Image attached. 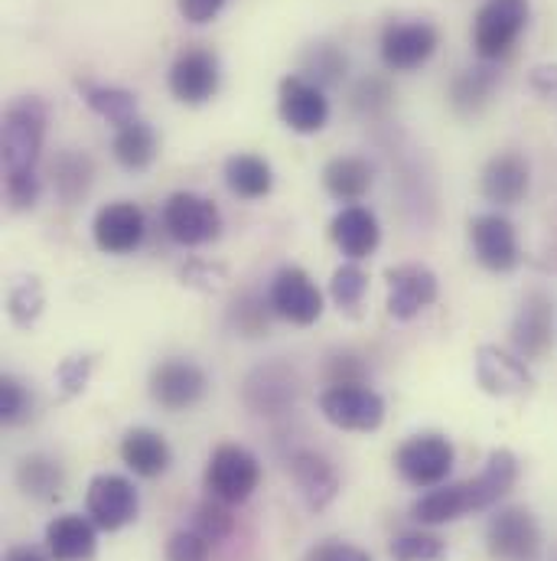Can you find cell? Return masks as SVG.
Masks as SVG:
<instances>
[{
  "label": "cell",
  "mask_w": 557,
  "mask_h": 561,
  "mask_svg": "<svg viewBox=\"0 0 557 561\" xmlns=\"http://www.w3.org/2000/svg\"><path fill=\"white\" fill-rule=\"evenodd\" d=\"M49 125V108L36 95L13 99L3 112L0 147H3V173H36L43 140Z\"/></svg>",
  "instance_id": "cell-1"
},
{
  "label": "cell",
  "mask_w": 557,
  "mask_h": 561,
  "mask_svg": "<svg viewBox=\"0 0 557 561\" xmlns=\"http://www.w3.org/2000/svg\"><path fill=\"white\" fill-rule=\"evenodd\" d=\"M529 0H486L473 20V49L483 62L502 59L529 26Z\"/></svg>",
  "instance_id": "cell-2"
},
{
  "label": "cell",
  "mask_w": 557,
  "mask_h": 561,
  "mask_svg": "<svg viewBox=\"0 0 557 561\" xmlns=\"http://www.w3.org/2000/svg\"><path fill=\"white\" fill-rule=\"evenodd\" d=\"M206 493L229 503V506H239L245 500H252V493L258 490L262 483V463L258 457L242 447V444H222L212 450L209 463H206Z\"/></svg>",
  "instance_id": "cell-3"
},
{
  "label": "cell",
  "mask_w": 557,
  "mask_h": 561,
  "mask_svg": "<svg viewBox=\"0 0 557 561\" xmlns=\"http://www.w3.org/2000/svg\"><path fill=\"white\" fill-rule=\"evenodd\" d=\"M486 546L496 561H538L542 559L538 519L525 506H506L489 519Z\"/></svg>",
  "instance_id": "cell-4"
},
{
  "label": "cell",
  "mask_w": 557,
  "mask_h": 561,
  "mask_svg": "<svg viewBox=\"0 0 557 561\" xmlns=\"http://www.w3.org/2000/svg\"><path fill=\"white\" fill-rule=\"evenodd\" d=\"M395 470L418 490L440 486L453 470V444L437 431L415 434L395 450Z\"/></svg>",
  "instance_id": "cell-5"
},
{
  "label": "cell",
  "mask_w": 557,
  "mask_h": 561,
  "mask_svg": "<svg viewBox=\"0 0 557 561\" xmlns=\"http://www.w3.org/2000/svg\"><path fill=\"white\" fill-rule=\"evenodd\" d=\"M163 229L173 242L196 249L219 236L222 213L212 199L199 193H173L163 206Z\"/></svg>",
  "instance_id": "cell-6"
},
{
  "label": "cell",
  "mask_w": 557,
  "mask_h": 561,
  "mask_svg": "<svg viewBox=\"0 0 557 561\" xmlns=\"http://www.w3.org/2000/svg\"><path fill=\"white\" fill-rule=\"evenodd\" d=\"M320 412L339 431L369 434V431H379L382 421H385V399L375 389L362 386V382H356V386H329L320 396Z\"/></svg>",
  "instance_id": "cell-7"
},
{
  "label": "cell",
  "mask_w": 557,
  "mask_h": 561,
  "mask_svg": "<svg viewBox=\"0 0 557 561\" xmlns=\"http://www.w3.org/2000/svg\"><path fill=\"white\" fill-rule=\"evenodd\" d=\"M85 510H89V519L105 529V533H118L125 526H131L140 513V496L138 486L121 477V473H98L92 477L89 483V493H85Z\"/></svg>",
  "instance_id": "cell-8"
},
{
  "label": "cell",
  "mask_w": 557,
  "mask_h": 561,
  "mask_svg": "<svg viewBox=\"0 0 557 561\" xmlns=\"http://www.w3.org/2000/svg\"><path fill=\"white\" fill-rule=\"evenodd\" d=\"M440 46V33L427 20H398L382 30V62L392 72H415L430 62Z\"/></svg>",
  "instance_id": "cell-9"
},
{
  "label": "cell",
  "mask_w": 557,
  "mask_h": 561,
  "mask_svg": "<svg viewBox=\"0 0 557 561\" xmlns=\"http://www.w3.org/2000/svg\"><path fill=\"white\" fill-rule=\"evenodd\" d=\"M219 82H222V69L212 49H202V46L183 49L170 66V92L183 105L196 108V105L212 102L219 92Z\"/></svg>",
  "instance_id": "cell-10"
},
{
  "label": "cell",
  "mask_w": 557,
  "mask_h": 561,
  "mask_svg": "<svg viewBox=\"0 0 557 561\" xmlns=\"http://www.w3.org/2000/svg\"><path fill=\"white\" fill-rule=\"evenodd\" d=\"M469 242H473V255L486 272L496 275H509L519 268L522 252H519V236L515 226L499 216V213H483L469 222Z\"/></svg>",
  "instance_id": "cell-11"
},
{
  "label": "cell",
  "mask_w": 557,
  "mask_h": 561,
  "mask_svg": "<svg viewBox=\"0 0 557 561\" xmlns=\"http://www.w3.org/2000/svg\"><path fill=\"white\" fill-rule=\"evenodd\" d=\"M209 376L193 359H166L150 373V396L166 412H186L202 402Z\"/></svg>",
  "instance_id": "cell-12"
},
{
  "label": "cell",
  "mask_w": 557,
  "mask_h": 561,
  "mask_svg": "<svg viewBox=\"0 0 557 561\" xmlns=\"http://www.w3.org/2000/svg\"><path fill=\"white\" fill-rule=\"evenodd\" d=\"M278 112L280 122L293 135H316L329 122V102L323 89L303 76H287L280 79L278 89Z\"/></svg>",
  "instance_id": "cell-13"
},
{
  "label": "cell",
  "mask_w": 557,
  "mask_h": 561,
  "mask_svg": "<svg viewBox=\"0 0 557 561\" xmlns=\"http://www.w3.org/2000/svg\"><path fill=\"white\" fill-rule=\"evenodd\" d=\"M271 310L293 327H313L323 313V294L303 268H280L268 294Z\"/></svg>",
  "instance_id": "cell-14"
},
{
  "label": "cell",
  "mask_w": 557,
  "mask_h": 561,
  "mask_svg": "<svg viewBox=\"0 0 557 561\" xmlns=\"http://www.w3.org/2000/svg\"><path fill=\"white\" fill-rule=\"evenodd\" d=\"M143 213L140 206L128 203V199H118V203H108L98 209L95 222H92V236H95V245L105 252V255H131L143 242Z\"/></svg>",
  "instance_id": "cell-15"
},
{
  "label": "cell",
  "mask_w": 557,
  "mask_h": 561,
  "mask_svg": "<svg viewBox=\"0 0 557 561\" xmlns=\"http://www.w3.org/2000/svg\"><path fill=\"white\" fill-rule=\"evenodd\" d=\"M388 280V313L395 320H415L440 294L437 275L423 265H395L385 272Z\"/></svg>",
  "instance_id": "cell-16"
},
{
  "label": "cell",
  "mask_w": 557,
  "mask_h": 561,
  "mask_svg": "<svg viewBox=\"0 0 557 561\" xmlns=\"http://www.w3.org/2000/svg\"><path fill=\"white\" fill-rule=\"evenodd\" d=\"M529 186H532V167L515 150L496 153L483 167L479 190H483L486 203H492V206H515V203H522L529 196Z\"/></svg>",
  "instance_id": "cell-17"
},
{
  "label": "cell",
  "mask_w": 557,
  "mask_h": 561,
  "mask_svg": "<svg viewBox=\"0 0 557 561\" xmlns=\"http://www.w3.org/2000/svg\"><path fill=\"white\" fill-rule=\"evenodd\" d=\"M287 470L293 477L297 493L303 496V503L313 513L326 510L339 496V473H336V467L323 454H316V450H297L287 460Z\"/></svg>",
  "instance_id": "cell-18"
},
{
  "label": "cell",
  "mask_w": 557,
  "mask_h": 561,
  "mask_svg": "<svg viewBox=\"0 0 557 561\" xmlns=\"http://www.w3.org/2000/svg\"><path fill=\"white\" fill-rule=\"evenodd\" d=\"M476 379L489 396H519L532 389V373L525 359L499 350V346H479L476 350Z\"/></svg>",
  "instance_id": "cell-19"
},
{
  "label": "cell",
  "mask_w": 557,
  "mask_h": 561,
  "mask_svg": "<svg viewBox=\"0 0 557 561\" xmlns=\"http://www.w3.org/2000/svg\"><path fill=\"white\" fill-rule=\"evenodd\" d=\"M552 327H555V317H552V297L542 294V290H532L515 320H512V343L515 350L525 356V359H538L548 353L552 346Z\"/></svg>",
  "instance_id": "cell-20"
},
{
  "label": "cell",
  "mask_w": 557,
  "mask_h": 561,
  "mask_svg": "<svg viewBox=\"0 0 557 561\" xmlns=\"http://www.w3.org/2000/svg\"><path fill=\"white\" fill-rule=\"evenodd\" d=\"M329 239L336 242V249L346 259L359 262V259H369L379 249L382 229H379V219H375L372 209H365V206H346V209H339L333 216Z\"/></svg>",
  "instance_id": "cell-21"
},
{
  "label": "cell",
  "mask_w": 557,
  "mask_h": 561,
  "mask_svg": "<svg viewBox=\"0 0 557 561\" xmlns=\"http://www.w3.org/2000/svg\"><path fill=\"white\" fill-rule=\"evenodd\" d=\"M98 526L79 513L56 516L46 526V552L53 561H92L98 552Z\"/></svg>",
  "instance_id": "cell-22"
},
{
  "label": "cell",
  "mask_w": 557,
  "mask_h": 561,
  "mask_svg": "<svg viewBox=\"0 0 557 561\" xmlns=\"http://www.w3.org/2000/svg\"><path fill=\"white\" fill-rule=\"evenodd\" d=\"M515 480H519V457H515L512 450H506V447H496V450L486 457L483 470H479L473 480H466L469 510L479 513V510L496 506V503L515 486Z\"/></svg>",
  "instance_id": "cell-23"
},
{
  "label": "cell",
  "mask_w": 557,
  "mask_h": 561,
  "mask_svg": "<svg viewBox=\"0 0 557 561\" xmlns=\"http://www.w3.org/2000/svg\"><path fill=\"white\" fill-rule=\"evenodd\" d=\"M297 382L283 366H262L245 382V402L255 415H280L287 405H293Z\"/></svg>",
  "instance_id": "cell-24"
},
{
  "label": "cell",
  "mask_w": 557,
  "mask_h": 561,
  "mask_svg": "<svg viewBox=\"0 0 557 561\" xmlns=\"http://www.w3.org/2000/svg\"><path fill=\"white\" fill-rule=\"evenodd\" d=\"M121 460L128 463L131 473H138L143 480H153L160 473H166L173 450L166 444V437L153 427H131L121 437Z\"/></svg>",
  "instance_id": "cell-25"
},
{
  "label": "cell",
  "mask_w": 557,
  "mask_h": 561,
  "mask_svg": "<svg viewBox=\"0 0 557 561\" xmlns=\"http://www.w3.org/2000/svg\"><path fill=\"white\" fill-rule=\"evenodd\" d=\"M372 180H375V170L369 160L362 157H333L326 167H323V186L333 199L339 203H356L362 199L369 190H372Z\"/></svg>",
  "instance_id": "cell-26"
},
{
  "label": "cell",
  "mask_w": 557,
  "mask_h": 561,
  "mask_svg": "<svg viewBox=\"0 0 557 561\" xmlns=\"http://www.w3.org/2000/svg\"><path fill=\"white\" fill-rule=\"evenodd\" d=\"M469 510V493H466V483H440V486H430L418 503L411 506V516L418 519L420 526H446V523H456L463 519Z\"/></svg>",
  "instance_id": "cell-27"
},
{
  "label": "cell",
  "mask_w": 557,
  "mask_h": 561,
  "mask_svg": "<svg viewBox=\"0 0 557 561\" xmlns=\"http://www.w3.org/2000/svg\"><path fill=\"white\" fill-rule=\"evenodd\" d=\"M496 85H499V72H496L492 66L463 69V72L450 82V105H453V112L463 115V118H476V115L489 105Z\"/></svg>",
  "instance_id": "cell-28"
},
{
  "label": "cell",
  "mask_w": 557,
  "mask_h": 561,
  "mask_svg": "<svg viewBox=\"0 0 557 561\" xmlns=\"http://www.w3.org/2000/svg\"><path fill=\"white\" fill-rule=\"evenodd\" d=\"M225 183L242 199H265L275 186V170L258 153H235L225 160Z\"/></svg>",
  "instance_id": "cell-29"
},
{
  "label": "cell",
  "mask_w": 557,
  "mask_h": 561,
  "mask_svg": "<svg viewBox=\"0 0 557 561\" xmlns=\"http://www.w3.org/2000/svg\"><path fill=\"white\" fill-rule=\"evenodd\" d=\"M76 89H79V95H82V102L95 112V115H102L108 125H115V128H125V125H131L135 118H138V99H135V92H128V89H118V85H95V82H76Z\"/></svg>",
  "instance_id": "cell-30"
},
{
  "label": "cell",
  "mask_w": 557,
  "mask_h": 561,
  "mask_svg": "<svg viewBox=\"0 0 557 561\" xmlns=\"http://www.w3.org/2000/svg\"><path fill=\"white\" fill-rule=\"evenodd\" d=\"M16 486L33 500H56L66 486V470L46 454H30L16 467Z\"/></svg>",
  "instance_id": "cell-31"
},
{
  "label": "cell",
  "mask_w": 557,
  "mask_h": 561,
  "mask_svg": "<svg viewBox=\"0 0 557 561\" xmlns=\"http://www.w3.org/2000/svg\"><path fill=\"white\" fill-rule=\"evenodd\" d=\"M92 176H95L92 157L82 153V150H62V153L53 160V186H56V193H59L66 203H79V199L89 193Z\"/></svg>",
  "instance_id": "cell-32"
},
{
  "label": "cell",
  "mask_w": 557,
  "mask_h": 561,
  "mask_svg": "<svg viewBox=\"0 0 557 561\" xmlns=\"http://www.w3.org/2000/svg\"><path fill=\"white\" fill-rule=\"evenodd\" d=\"M112 147H115V160H118L125 170L140 173V170H147V167L153 163V157H156V131H153L147 122L135 118L131 125L118 128Z\"/></svg>",
  "instance_id": "cell-33"
},
{
  "label": "cell",
  "mask_w": 557,
  "mask_h": 561,
  "mask_svg": "<svg viewBox=\"0 0 557 561\" xmlns=\"http://www.w3.org/2000/svg\"><path fill=\"white\" fill-rule=\"evenodd\" d=\"M346 69H349V59H346V53H343L339 46H333V43H316V46H310L306 56H303V79L316 82L320 89H323V85H336V82L346 76Z\"/></svg>",
  "instance_id": "cell-34"
},
{
  "label": "cell",
  "mask_w": 557,
  "mask_h": 561,
  "mask_svg": "<svg viewBox=\"0 0 557 561\" xmlns=\"http://www.w3.org/2000/svg\"><path fill=\"white\" fill-rule=\"evenodd\" d=\"M193 529H196L199 536H206L212 546H219V542H225V539L232 536L235 516L229 513V503L209 496L206 503L196 506V513H193Z\"/></svg>",
  "instance_id": "cell-35"
},
{
  "label": "cell",
  "mask_w": 557,
  "mask_h": 561,
  "mask_svg": "<svg viewBox=\"0 0 557 561\" xmlns=\"http://www.w3.org/2000/svg\"><path fill=\"white\" fill-rule=\"evenodd\" d=\"M446 552L443 539L433 536V533H402L398 539H392L388 546V556L395 561H440Z\"/></svg>",
  "instance_id": "cell-36"
},
{
  "label": "cell",
  "mask_w": 557,
  "mask_h": 561,
  "mask_svg": "<svg viewBox=\"0 0 557 561\" xmlns=\"http://www.w3.org/2000/svg\"><path fill=\"white\" fill-rule=\"evenodd\" d=\"M365 290H369V275L359 265L336 268V275L329 280V294H333V300H336L339 310H356L362 304Z\"/></svg>",
  "instance_id": "cell-37"
},
{
  "label": "cell",
  "mask_w": 557,
  "mask_h": 561,
  "mask_svg": "<svg viewBox=\"0 0 557 561\" xmlns=\"http://www.w3.org/2000/svg\"><path fill=\"white\" fill-rule=\"evenodd\" d=\"M7 310H10V320H13L16 327H30V323L39 317V310H43V287H39V280H20V284L10 290V307H7Z\"/></svg>",
  "instance_id": "cell-38"
},
{
  "label": "cell",
  "mask_w": 557,
  "mask_h": 561,
  "mask_svg": "<svg viewBox=\"0 0 557 561\" xmlns=\"http://www.w3.org/2000/svg\"><path fill=\"white\" fill-rule=\"evenodd\" d=\"M30 392H26V386L20 382V379H13V376H3L0 379V421L7 424V427H13V424H23V421L30 419Z\"/></svg>",
  "instance_id": "cell-39"
},
{
  "label": "cell",
  "mask_w": 557,
  "mask_h": 561,
  "mask_svg": "<svg viewBox=\"0 0 557 561\" xmlns=\"http://www.w3.org/2000/svg\"><path fill=\"white\" fill-rule=\"evenodd\" d=\"M163 556H166V561H209L212 542L206 536H199L196 529H179L170 536Z\"/></svg>",
  "instance_id": "cell-40"
},
{
  "label": "cell",
  "mask_w": 557,
  "mask_h": 561,
  "mask_svg": "<svg viewBox=\"0 0 557 561\" xmlns=\"http://www.w3.org/2000/svg\"><path fill=\"white\" fill-rule=\"evenodd\" d=\"M39 173H7V203L13 209H33L39 199Z\"/></svg>",
  "instance_id": "cell-41"
},
{
  "label": "cell",
  "mask_w": 557,
  "mask_h": 561,
  "mask_svg": "<svg viewBox=\"0 0 557 561\" xmlns=\"http://www.w3.org/2000/svg\"><path fill=\"white\" fill-rule=\"evenodd\" d=\"M89 376H92V356H69L56 369V382H59L62 396H79L85 389Z\"/></svg>",
  "instance_id": "cell-42"
},
{
  "label": "cell",
  "mask_w": 557,
  "mask_h": 561,
  "mask_svg": "<svg viewBox=\"0 0 557 561\" xmlns=\"http://www.w3.org/2000/svg\"><path fill=\"white\" fill-rule=\"evenodd\" d=\"M388 102H392V89H388L385 79H362L356 85V92H352V105L359 112H369V115L388 108Z\"/></svg>",
  "instance_id": "cell-43"
},
{
  "label": "cell",
  "mask_w": 557,
  "mask_h": 561,
  "mask_svg": "<svg viewBox=\"0 0 557 561\" xmlns=\"http://www.w3.org/2000/svg\"><path fill=\"white\" fill-rule=\"evenodd\" d=\"M306 561H372L369 552H362L359 546H349V542H320L316 549H310Z\"/></svg>",
  "instance_id": "cell-44"
},
{
  "label": "cell",
  "mask_w": 557,
  "mask_h": 561,
  "mask_svg": "<svg viewBox=\"0 0 557 561\" xmlns=\"http://www.w3.org/2000/svg\"><path fill=\"white\" fill-rule=\"evenodd\" d=\"M176 7H179V16L186 20V23H209V20H216L219 16V10L225 7V0H176Z\"/></svg>",
  "instance_id": "cell-45"
},
{
  "label": "cell",
  "mask_w": 557,
  "mask_h": 561,
  "mask_svg": "<svg viewBox=\"0 0 557 561\" xmlns=\"http://www.w3.org/2000/svg\"><path fill=\"white\" fill-rule=\"evenodd\" d=\"M3 561H49L36 546H13V549H7V556Z\"/></svg>",
  "instance_id": "cell-46"
}]
</instances>
